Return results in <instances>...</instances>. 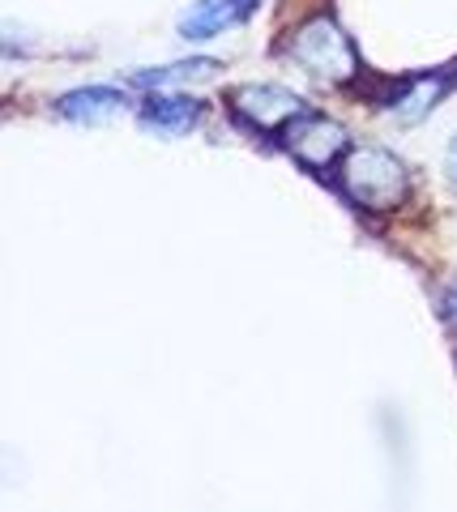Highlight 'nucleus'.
Returning a JSON list of instances; mask_svg holds the SVG:
<instances>
[{
	"mask_svg": "<svg viewBox=\"0 0 457 512\" xmlns=\"http://www.w3.org/2000/svg\"><path fill=\"white\" fill-rule=\"evenodd\" d=\"M231 107L235 116L248 120L252 128H261V133H282L295 116H304L308 103L299 99L295 90L287 86H270V82H252V86H235L231 90Z\"/></svg>",
	"mask_w": 457,
	"mask_h": 512,
	"instance_id": "nucleus-4",
	"label": "nucleus"
},
{
	"mask_svg": "<svg viewBox=\"0 0 457 512\" xmlns=\"http://www.w3.org/2000/svg\"><path fill=\"white\" fill-rule=\"evenodd\" d=\"M218 64L214 60H180V64H167V69H146V73H133V86L141 90H163V86H176V82H188V77H206L214 73Z\"/></svg>",
	"mask_w": 457,
	"mask_h": 512,
	"instance_id": "nucleus-9",
	"label": "nucleus"
},
{
	"mask_svg": "<svg viewBox=\"0 0 457 512\" xmlns=\"http://www.w3.org/2000/svg\"><path fill=\"white\" fill-rule=\"evenodd\" d=\"M257 5H261V0H244V5H240V9H244V18H248V13L257 9Z\"/></svg>",
	"mask_w": 457,
	"mask_h": 512,
	"instance_id": "nucleus-10",
	"label": "nucleus"
},
{
	"mask_svg": "<svg viewBox=\"0 0 457 512\" xmlns=\"http://www.w3.org/2000/svg\"><path fill=\"white\" fill-rule=\"evenodd\" d=\"M282 52H287L304 73L321 77V82L342 86V82H351V77H359V52H355V43H351V35H346V30L334 18H329V13H321V18H308L287 39Z\"/></svg>",
	"mask_w": 457,
	"mask_h": 512,
	"instance_id": "nucleus-2",
	"label": "nucleus"
},
{
	"mask_svg": "<svg viewBox=\"0 0 457 512\" xmlns=\"http://www.w3.org/2000/svg\"><path fill=\"white\" fill-rule=\"evenodd\" d=\"M342 192L364 210H393L411 192V171L385 146H351L342 154Z\"/></svg>",
	"mask_w": 457,
	"mask_h": 512,
	"instance_id": "nucleus-1",
	"label": "nucleus"
},
{
	"mask_svg": "<svg viewBox=\"0 0 457 512\" xmlns=\"http://www.w3.org/2000/svg\"><path fill=\"white\" fill-rule=\"evenodd\" d=\"M282 150H287L295 163H304L308 171H329L351 150V137H346V128L338 120L304 111V116H295L282 128Z\"/></svg>",
	"mask_w": 457,
	"mask_h": 512,
	"instance_id": "nucleus-3",
	"label": "nucleus"
},
{
	"mask_svg": "<svg viewBox=\"0 0 457 512\" xmlns=\"http://www.w3.org/2000/svg\"><path fill=\"white\" fill-rule=\"evenodd\" d=\"M206 120V107L188 94H154L141 107V124L150 133H163V137H180V133H193V128Z\"/></svg>",
	"mask_w": 457,
	"mask_h": 512,
	"instance_id": "nucleus-5",
	"label": "nucleus"
},
{
	"mask_svg": "<svg viewBox=\"0 0 457 512\" xmlns=\"http://www.w3.org/2000/svg\"><path fill=\"white\" fill-rule=\"evenodd\" d=\"M449 86H453V77H445V73H415L389 94L385 107L398 120H423L440 103V94H449Z\"/></svg>",
	"mask_w": 457,
	"mask_h": 512,
	"instance_id": "nucleus-7",
	"label": "nucleus"
},
{
	"mask_svg": "<svg viewBox=\"0 0 457 512\" xmlns=\"http://www.w3.org/2000/svg\"><path fill=\"white\" fill-rule=\"evenodd\" d=\"M453 167H457V146H453Z\"/></svg>",
	"mask_w": 457,
	"mask_h": 512,
	"instance_id": "nucleus-11",
	"label": "nucleus"
},
{
	"mask_svg": "<svg viewBox=\"0 0 457 512\" xmlns=\"http://www.w3.org/2000/svg\"><path fill=\"white\" fill-rule=\"evenodd\" d=\"M240 18H244L240 0H197V5L180 18V35L184 39H214Z\"/></svg>",
	"mask_w": 457,
	"mask_h": 512,
	"instance_id": "nucleus-8",
	"label": "nucleus"
},
{
	"mask_svg": "<svg viewBox=\"0 0 457 512\" xmlns=\"http://www.w3.org/2000/svg\"><path fill=\"white\" fill-rule=\"evenodd\" d=\"M56 111L77 124H103V120L120 116V111H129V99H124L116 86H77L69 94H60Z\"/></svg>",
	"mask_w": 457,
	"mask_h": 512,
	"instance_id": "nucleus-6",
	"label": "nucleus"
}]
</instances>
